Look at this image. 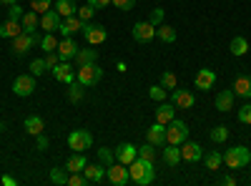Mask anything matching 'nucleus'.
I'll return each instance as SVG.
<instances>
[{"label": "nucleus", "mask_w": 251, "mask_h": 186, "mask_svg": "<svg viewBox=\"0 0 251 186\" xmlns=\"http://www.w3.org/2000/svg\"><path fill=\"white\" fill-rule=\"evenodd\" d=\"M128 176L136 186H149L153 184L156 179V171H153V161H143V159H136L133 163H128Z\"/></svg>", "instance_id": "nucleus-1"}, {"label": "nucleus", "mask_w": 251, "mask_h": 186, "mask_svg": "<svg viewBox=\"0 0 251 186\" xmlns=\"http://www.w3.org/2000/svg\"><path fill=\"white\" fill-rule=\"evenodd\" d=\"M224 161H226L228 169H244V166H249V161H251V151L246 146H234V149H228L224 154Z\"/></svg>", "instance_id": "nucleus-2"}, {"label": "nucleus", "mask_w": 251, "mask_h": 186, "mask_svg": "<svg viewBox=\"0 0 251 186\" xmlns=\"http://www.w3.org/2000/svg\"><path fill=\"white\" fill-rule=\"evenodd\" d=\"M80 33H83V38H86V43H88V46H100V43H106V38H108L106 28L91 23V20H83Z\"/></svg>", "instance_id": "nucleus-3"}, {"label": "nucleus", "mask_w": 251, "mask_h": 186, "mask_svg": "<svg viewBox=\"0 0 251 186\" xmlns=\"http://www.w3.org/2000/svg\"><path fill=\"white\" fill-rule=\"evenodd\" d=\"M188 138V126L183 121L174 118L171 123H166V143H174V146H181V143Z\"/></svg>", "instance_id": "nucleus-4"}, {"label": "nucleus", "mask_w": 251, "mask_h": 186, "mask_svg": "<svg viewBox=\"0 0 251 186\" xmlns=\"http://www.w3.org/2000/svg\"><path fill=\"white\" fill-rule=\"evenodd\" d=\"M93 146V136H91V131H86V129H75V131H71V136H68V149H73V154H83L86 149H91Z\"/></svg>", "instance_id": "nucleus-5"}, {"label": "nucleus", "mask_w": 251, "mask_h": 186, "mask_svg": "<svg viewBox=\"0 0 251 186\" xmlns=\"http://www.w3.org/2000/svg\"><path fill=\"white\" fill-rule=\"evenodd\" d=\"M100 78H103V71H100L96 63L80 66V68H78V73H75V80H78V83H80L83 88H91V86H96Z\"/></svg>", "instance_id": "nucleus-6"}, {"label": "nucleus", "mask_w": 251, "mask_h": 186, "mask_svg": "<svg viewBox=\"0 0 251 186\" xmlns=\"http://www.w3.org/2000/svg\"><path fill=\"white\" fill-rule=\"evenodd\" d=\"M40 43V38L35 35V33H20L18 38H13V53L15 55H25L28 51H33V46H38Z\"/></svg>", "instance_id": "nucleus-7"}, {"label": "nucleus", "mask_w": 251, "mask_h": 186, "mask_svg": "<svg viewBox=\"0 0 251 186\" xmlns=\"http://www.w3.org/2000/svg\"><path fill=\"white\" fill-rule=\"evenodd\" d=\"M33 91H35V76L33 73H23L13 80V93L15 96L28 98V96H33Z\"/></svg>", "instance_id": "nucleus-8"}, {"label": "nucleus", "mask_w": 251, "mask_h": 186, "mask_svg": "<svg viewBox=\"0 0 251 186\" xmlns=\"http://www.w3.org/2000/svg\"><path fill=\"white\" fill-rule=\"evenodd\" d=\"M106 181L108 184H113V186H126L131 181V176H128V166H123V163H111V166L106 169Z\"/></svg>", "instance_id": "nucleus-9"}, {"label": "nucleus", "mask_w": 251, "mask_h": 186, "mask_svg": "<svg viewBox=\"0 0 251 186\" xmlns=\"http://www.w3.org/2000/svg\"><path fill=\"white\" fill-rule=\"evenodd\" d=\"M116 161L123 163V166H128V163H133L138 159V146H133V143H121V146H116Z\"/></svg>", "instance_id": "nucleus-10"}, {"label": "nucleus", "mask_w": 251, "mask_h": 186, "mask_svg": "<svg viewBox=\"0 0 251 186\" xmlns=\"http://www.w3.org/2000/svg\"><path fill=\"white\" fill-rule=\"evenodd\" d=\"M203 159V151H201V146L196 141H183L181 143V161H188V163H196V161H201Z\"/></svg>", "instance_id": "nucleus-11"}, {"label": "nucleus", "mask_w": 251, "mask_h": 186, "mask_svg": "<svg viewBox=\"0 0 251 186\" xmlns=\"http://www.w3.org/2000/svg\"><path fill=\"white\" fill-rule=\"evenodd\" d=\"M106 169H108L106 163L98 161V163H88V166L83 169V174H86V181H88V184H96V186H98V184L106 181Z\"/></svg>", "instance_id": "nucleus-12"}, {"label": "nucleus", "mask_w": 251, "mask_h": 186, "mask_svg": "<svg viewBox=\"0 0 251 186\" xmlns=\"http://www.w3.org/2000/svg\"><path fill=\"white\" fill-rule=\"evenodd\" d=\"M131 33H133V38L138 40V43H149V40L156 38V28L149 23V20H141V23H136Z\"/></svg>", "instance_id": "nucleus-13"}, {"label": "nucleus", "mask_w": 251, "mask_h": 186, "mask_svg": "<svg viewBox=\"0 0 251 186\" xmlns=\"http://www.w3.org/2000/svg\"><path fill=\"white\" fill-rule=\"evenodd\" d=\"M146 141L153 143L156 149L166 146V126H163V123H158V121H156L151 129H146Z\"/></svg>", "instance_id": "nucleus-14"}, {"label": "nucleus", "mask_w": 251, "mask_h": 186, "mask_svg": "<svg viewBox=\"0 0 251 186\" xmlns=\"http://www.w3.org/2000/svg\"><path fill=\"white\" fill-rule=\"evenodd\" d=\"M60 13L58 10H46V13H40V28H43L46 33H55L60 28Z\"/></svg>", "instance_id": "nucleus-15"}, {"label": "nucleus", "mask_w": 251, "mask_h": 186, "mask_svg": "<svg viewBox=\"0 0 251 186\" xmlns=\"http://www.w3.org/2000/svg\"><path fill=\"white\" fill-rule=\"evenodd\" d=\"M194 83H196L199 91L214 88V83H216V71H211V68H201V71L196 73V78H194Z\"/></svg>", "instance_id": "nucleus-16"}, {"label": "nucleus", "mask_w": 251, "mask_h": 186, "mask_svg": "<svg viewBox=\"0 0 251 186\" xmlns=\"http://www.w3.org/2000/svg\"><path fill=\"white\" fill-rule=\"evenodd\" d=\"M171 103H174L176 108H191L194 103H196V98H194V93H188L183 88H174L171 91Z\"/></svg>", "instance_id": "nucleus-17"}, {"label": "nucleus", "mask_w": 251, "mask_h": 186, "mask_svg": "<svg viewBox=\"0 0 251 186\" xmlns=\"http://www.w3.org/2000/svg\"><path fill=\"white\" fill-rule=\"evenodd\" d=\"M50 71H53L55 80H60V83H66V86L75 80V73H73V68H71L68 60H60V63H58L55 68H50Z\"/></svg>", "instance_id": "nucleus-18"}, {"label": "nucleus", "mask_w": 251, "mask_h": 186, "mask_svg": "<svg viewBox=\"0 0 251 186\" xmlns=\"http://www.w3.org/2000/svg\"><path fill=\"white\" fill-rule=\"evenodd\" d=\"M234 98H236L234 88H226V91H221V93L216 96V101H214L216 111H221V113H228V111L234 108Z\"/></svg>", "instance_id": "nucleus-19"}, {"label": "nucleus", "mask_w": 251, "mask_h": 186, "mask_svg": "<svg viewBox=\"0 0 251 186\" xmlns=\"http://www.w3.org/2000/svg\"><path fill=\"white\" fill-rule=\"evenodd\" d=\"M58 55H60V60H71V58H75V53H78V46H75V40L71 38V35H66L63 40H58Z\"/></svg>", "instance_id": "nucleus-20"}, {"label": "nucleus", "mask_w": 251, "mask_h": 186, "mask_svg": "<svg viewBox=\"0 0 251 186\" xmlns=\"http://www.w3.org/2000/svg\"><path fill=\"white\" fill-rule=\"evenodd\" d=\"M80 28H83V20L78 18V15H71V18H63L60 20V35L66 38V35H73V33H80Z\"/></svg>", "instance_id": "nucleus-21"}, {"label": "nucleus", "mask_w": 251, "mask_h": 186, "mask_svg": "<svg viewBox=\"0 0 251 186\" xmlns=\"http://www.w3.org/2000/svg\"><path fill=\"white\" fill-rule=\"evenodd\" d=\"M174 118H176V106H174V103H166V101H161V106L156 108V121L166 126V123H171Z\"/></svg>", "instance_id": "nucleus-22"}, {"label": "nucleus", "mask_w": 251, "mask_h": 186, "mask_svg": "<svg viewBox=\"0 0 251 186\" xmlns=\"http://www.w3.org/2000/svg\"><path fill=\"white\" fill-rule=\"evenodd\" d=\"M20 33H23V26H20V20H13V18H8L3 26H0V38H18Z\"/></svg>", "instance_id": "nucleus-23"}, {"label": "nucleus", "mask_w": 251, "mask_h": 186, "mask_svg": "<svg viewBox=\"0 0 251 186\" xmlns=\"http://www.w3.org/2000/svg\"><path fill=\"white\" fill-rule=\"evenodd\" d=\"M20 26H23L25 33H35V30L40 28V13H35V10L23 13V18H20Z\"/></svg>", "instance_id": "nucleus-24"}, {"label": "nucleus", "mask_w": 251, "mask_h": 186, "mask_svg": "<svg viewBox=\"0 0 251 186\" xmlns=\"http://www.w3.org/2000/svg\"><path fill=\"white\" fill-rule=\"evenodd\" d=\"M163 161L169 163L171 169H176L178 163H181V146H174V143H166V149H163Z\"/></svg>", "instance_id": "nucleus-25"}, {"label": "nucleus", "mask_w": 251, "mask_h": 186, "mask_svg": "<svg viewBox=\"0 0 251 186\" xmlns=\"http://www.w3.org/2000/svg\"><path fill=\"white\" fill-rule=\"evenodd\" d=\"M234 93L241 98H251V76H239L234 80Z\"/></svg>", "instance_id": "nucleus-26"}, {"label": "nucleus", "mask_w": 251, "mask_h": 186, "mask_svg": "<svg viewBox=\"0 0 251 186\" xmlns=\"http://www.w3.org/2000/svg\"><path fill=\"white\" fill-rule=\"evenodd\" d=\"M75 60H78V68L80 66H88V63H96V60H98V51L96 48H78Z\"/></svg>", "instance_id": "nucleus-27"}, {"label": "nucleus", "mask_w": 251, "mask_h": 186, "mask_svg": "<svg viewBox=\"0 0 251 186\" xmlns=\"http://www.w3.org/2000/svg\"><path fill=\"white\" fill-rule=\"evenodd\" d=\"M43 131H46V121L40 118V116H28L25 118V133L38 136V133H43Z\"/></svg>", "instance_id": "nucleus-28"}, {"label": "nucleus", "mask_w": 251, "mask_h": 186, "mask_svg": "<svg viewBox=\"0 0 251 186\" xmlns=\"http://www.w3.org/2000/svg\"><path fill=\"white\" fill-rule=\"evenodd\" d=\"M88 166V159L83 156V154H73L68 161H66V169H68V174H75V171H83Z\"/></svg>", "instance_id": "nucleus-29"}, {"label": "nucleus", "mask_w": 251, "mask_h": 186, "mask_svg": "<svg viewBox=\"0 0 251 186\" xmlns=\"http://www.w3.org/2000/svg\"><path fill=\"white\" fill-rule=\"evenodd\" d=\"M55 10L60 13V18H71L75 15L78 5H75V0H55Z\"/></svg>", "instance_id": "nucleus-30"}, {"label": "nucleus", "mask_w": 251, "mask_h": 186, "mask_svg": "<svg viewBox=\"0 0 251 186\" xmlns=\"http://www.w3.org/2000/svg\"><path fill=\"white\" fill-rule=\"evenodd\" d=\"M156 38H158V40H163V43H174V40H176V28L161 23V26L156 28Z\"/></svg>", "instance_id": "nucleus-31"}, {"label": "nucleus", "mask_w": 251, "mask_h": 186, "mask_svg": "<svg viewBox=\"0 0 251 186\" xmlns=\"http://www.w3.org/2000/svg\"><path fill=\"white\" fill-rule=\"evenodd\" d=\"M228 51H231L234 55H246V53H249V40H246L244 35H236V38L231 40V46H228Z\"/></svg>", "instance_id": "nucleus-32"}, {"label": "nucleus", "mask_w": 251, "mask_h": 186, "mask_svg": "<svg viewBox=\"0 0 251 186\" xmlns=\"http://www.w3.org/2000/svg\"><path fill=\"white\" fill-rule=\"evenodd\" d=\"M221 163H224V154H219V151H208L206 154V169L208 171H216Z\"/></svg>", "instance_id": "nucleus-33"}, {"label": "nucleus", "mask_w": 251, "mask_h": 186, "mask_svg": "<svg viewBox=\"0 0 251 186\" xmlns=\"http://www.w3.org/2000/svg\"><path fill=\"white\" fill-rule=\"evenodd\" d=\"M83 93H86V88H83L78 80H73V83H68V101L71 103H80Z\"/></svg>", "instance_id": "nucleus-34"}, {"label": "nucleus", "mask_w": 251, "mask_h": 186, "mask_svg": "<svg viewBox=\"0 0 251 186\" xmlns=\"http://www.w3.org/2000/svg\"><path fill=\"white\" fill-rule=\"evenodd\" d=\"M50 184L55 186H66L68 184V169H50Z\"/></svg>", "instance_id": "nucleus-35"}, {"label": "nucleus", "mask_w": 251, "mask_h": 186, "mask_svg": "<svg viewBox=\"0 0 251 186\" xmlns=\"http://www.w3.org/2000/svg\"><path fill=\"white\" fill-rule=\"evenodd\" d=\"M138 159H143V161H156V146H153V143L146 141L143 146H138Z\"/></svg>", "instance_id": "nucleus-36"}, {"label": "nucleus", "mask_w": 251, "mask_h": 186, "mask_svg": "<svg viewBox=\"0 0 251 186\" xmlns=\"http://www.w3.org/2000/svg\"><path fill=\"white\" fill-rule=\"evenodd\" d=\"M161 86H163L166 91H174V88L178 86V78H176V73H171V71H163V73H161Z\"/></svg>", "instance_id": "nucleus-37"}, {"label": "nucleus", "mask_w": 251, "mask_h": 186, "mask_svg": "<svg viewBox=\"0 0 251 186\" xmlns=\"http://www.w3.org/2000/svg\"><path fill=\"white\" fill-rule=\"evenodd\" d=\"M226 138H228V129L224 126V123H219V126L211 129V141H214V143H224Z\"/></svg>", "instance_id": "nucleus-38"}, {"label": "nucleus", "mask_w": 251, "mask_h": 186, "mask_svg": "<svg viewBox=\"0 0 251 186\" xmlns=\"http://www.w3.org/2000/svg\"><path fill=\"white\" fill-rule=\"evenodd\" d=\"M38 46L43 48L46 53H50V51H55V48H58V40L53 38V33H46L43 38H40V43H38Z\"/></svg>", "instance_id": "nucleus-39"}, {"label": "nucleus", "mask_w": 251, "mask_h": 186, "mask_svg": "<svg viewBox=\"0 0 251 186\" xmlns=\"http://www.w3.org/2000/svg\"><path fill=\"white\" fill-rule=\"evenodd\" d=\"M98 161L106 163V166H111V163H116V154H113L111 149L103 146V149H98Z\"/></svg>", "instance_id": "nucleus-40"}, {"label": "nucleus", "mask_w": 251, "mask_h": 186, "mask_svg": "<svg viewBox=\"0 0 251 186\" xmlns=\"http://www.w3.org/2000/svg\"><path fill=\"white\" fill-rule=\"evenodd\" d=\"M48 71V66H46V58H35L33 63H30V73L33 76H43Z\"/></svg>", "instance_id": "nucleus-41"}, {"label": "nucleus", "mask_w": 251, "mask_h": 186, "mask_svg": "<svg viewBox=\"0 0 251 186\" xmlns=\"http://www.w3.org/2000/svg\"><path fill=\"white\" fill-rule=\"evenodd\" d=\"M75 15H78L80 20H93V15H96V8H93L91 3H86L83 8H78V10H75Z\"/></svg>", "instance_id": "nucleus-42"}, {"label": "nucleus", "mask_w": 251, "mask_h": 186, "mask_svg": "<svg viewBox=\"0 0 251 186\" xmlns=\"http://www.w3.org/2000/svg\"><path fill=\"white\" fill-rule=\"evenodd\" d=\"M149 98L156 101V103L166 101V88H163V86H151V88H149Z\"/></svg>", "instance_id": "nucleus-43"}, {"label": "nucleus", "mask_w": 251, "mask_h": 186, "mask_svg": "<svg viewBox=\"0 0 251 186\" xmlns=\"http://www.w3.org/2000/svg\"><path fill=\"white\" fill-rule=\"evenodd\" d=\"M50 5H53V0H30V10L35 13H46L50 10Z\"/></svg>", "instance_id": "nucleus-44"}, {"label": "nucleus", "mask_w": 251, "mask_h": 186, "mask_svg": "<svg viewBox=\"0 0 251 186\" xmlns=\"http://www.w3.org/2000/svg\"><path fill=\"white\" fill-rule=\"evenodd\" d=\"M149 23H151L153 28H158V26L163 23V8H153V10H151V15H149Z\"/></svg>", "instance_id": "nucleus-45"}, {"label": "nucleus", "mask_w": 251, "mask_h": 186, "mask_svg": "<svg viewBox=\"0 0 251 186\" xmlns=\"http://www.w3.org/2000/svg\"><path fill=\"white\" fill-rule=\"evenodd\" d=\"M239 121L246 123V126L251 123V103H244V106L239 108Z\"/></svg>", "instance_id": "nucleus-46"}, {"label": "nucleus", "mask_w": 251, "mask_h": 186, "mask_svg": "<svg viewBox=\"0 0 251 186\" xmlns=\"http://www.w3.org/2000/svg\"><path fill=\"white\" fill-rule=\"evenodd\" d=\"M88 181H86V176H80V171H75V174H68V186H86Z\"/></svg>", "instance_id": "nucleus-47"}, {"label": "nucleus", "mask_w": 251, "mask_h": 186, "mask_svg": "<svg viewBox=\"0 0 251 186\" xmlns=\"http://www.w3.org/2000/svg\"><path fill=\"white\" fill-rule=\"evenodd\" d=\"M58 63H60V55H58V51L46 53V66H48V68H55Z\"/></svg>", "instance_id": "nucleus-48"}, {"label": "nucleus", "mask_w": 251, "mask_h": 186, "mask_svg": "<svg viewBox=\"0 0 251 186\" xmlns=\"http://www.w3.org/2000/svg\"><path fill=\"white\" fill-rule=\"evenodd\" d=\"M23 13H25V10H23V8H20L18 3L8 8V18H13V20H20V18H23Z\"/></svg>", "instance_id": "nucleus-49"}, {"label": "nucleus", "mask_w": 251, "mask_h": 186, "mask_svg": "<svg viewBox=\"0 0 251 186\" xmlns=\"http://www.w3.org/2000/svg\"><path fill=\"white\" fill-rule=\"evenodd\" d=\"M111 3H113L116 8H121V10H131V8L136 5V0H111Z\"/></svg>", "instance_id": "nucleus-50"}, {"label": "nucleus", "mask_w": 251, "mask_h": 186, "mask_svg": "<svg viewBox=\"0 0 251 186\" xmlns=\"http://www.w3.org/2000/svg\"><path fill=\"white\" fill-rule=\"evenodd\" d=\"M35 143H38V151H46V149H48V138H46V133H38V136H35Z\"/></svg>", "instance_id": "nucleus-51"}, {"label": "nucleus", "mask_w": 251, "mask_h": 186, "mask_svg": "<svg viewBox=\"0 0 251 186\" xmlns=\"http://www.w3.org/2000/svg\"><path fill=\"white\" fill-rule=\"evenodd\" d=\"M88 3H91V5H93V8L98 10V8H106V5L111 3V0H88Z\"/></svg>", "instance_id": "nucleus-52"}, {"label": "nucleus", "mask_w": 251, "mask_h": 186, "mask_svg": "<svg viewBox=\"0 0 251 186\" xmlns=\"http://www.w3.org/2000/svg\"><path fill=\"white\" fill-rule=\"evenodd\" d=\"M0 181H3V184H5V186H18V181H15V179H13V176H8V174H5V176H3V179H0Z\"/></svg>", "instance_id": "nucleus-53"}, {"label": "nucleus", "mask_w": 251, "mask_h": 186, "mask_svg": "<svg viewBox=\"0 0 251 186\" xmlns=\"http://www.w3.org/2000/svg\"><path fill=\"white\" fill-rule=\"evenodd\" d=\"M219 184H224V186H234V184H236V179H234V176H224Z\"/></svg>", "instance_id": "nucleus-54"}, {"label": "nucleus", "mask_w": 251, "mask_h": 186, "mask_svg": "<svg viewBox=\"0 0 251 186\" xmlns=\"http://www.w3.org/2000/svg\"><path fill=\"white\" fill-rule=\"evenodd\" d=\"M15 3H18V0H0V5H8V8L15 5Z\"/></svg>", "instance_id": "nucleus-55"}]
</instances>
